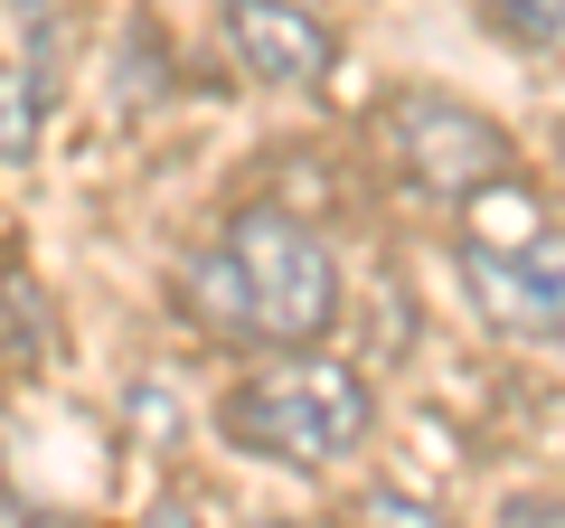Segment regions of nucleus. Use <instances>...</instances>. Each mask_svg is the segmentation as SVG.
<instances>
[{"label": "nucleus", "instance_id": "obj_5", "mask_svg": "<svg viewBox=\"0 0 565 528\" xmlns=\"http://www.w3.org/2000/svg\"><path fill=\"white\" fill-rule=\"evenodd\" d=\"M57 104V10L47 0H0V161L20 170Z\"/></svg>", "mask_w": 565, "mask_h": 528}, {"label": "nucleus", "instance_id": "obj_11", "mask_svg": "<svg viewBox=\"0 0 565 528\" xmlns=\"http://www.w3.org/2000/svg\"><path fill=\"white\" fill-rule=\"evenodd\" d=\"M141 528H199V509H189V500H161V509H151Z\"/></svg>", "mask_w": 565, "mask_h": 528}, {"label": "nucleus", "instance_id": "obj_13", "mask_svg": "<svg viewBox=\"0 0 565 528\" xmlns=\"http://www.w3.org/2000/svg\"><path fill=\"white\" fill-rule=\"evenodd\" d=\"M556 151H565V123H556Z\"/></svg>", "mask_w": 565, "mask_h": 528}, {"label": "nucleus", "instance_id": "obj_6", "mask_svg": "<svg viewBox=\"0 0 565 528\" xmlns=\"http://www.w3.org/2000/svg\"><path fill=\"white\" fill-rule=\"evenodd\" d=\"M226 47L255 85H321L340 66L330 20L302 10V0H226Z\"/></svg>", "mask_w": 565, "mask_h": 528}, {"label": "nucleus", "instance_id": "obj_10", "mask_svg": "<svg viewBox=\"0 0 565 528\" xmlns=\"http://www.w3.org/2000/svg\"><path fill=\"white\" fill-rule=\"evenodd\" d=\"M500 528H565V500L556 490H519V500L500 509Z\"/></svg>", "mask_w": 565, "mask_h": 528}, {"label": "nucleus", "instance_id": "obj_12", "mask_svg": "<svg viewBox=\"0 0 565 528\" xmlns=\"http://www.w3.org/2000/svg\"><path fill=\"white\" fill-rule=\"evenodd\" d=\"M264 528H292V519H264Z\"/></svg>", "mask_w": 565, "mask_h": 528}, {"label": "nucleus", "instance_id": "obj_4", "mask_svg": "<svg viewBox=\"0 0 565 528\" xmlns=\"http://www.w3.org/2000/svg\"><path fill=\"white\" fill-rule=\"evenodd\" d=\"M377 133H386V151H396V170L424 199H444V208H471L481 189L519 180L500 123H490L481 104H462V95H434V85H396V95L377 104Z\"/></svg>", "mask_w": 565, "mask_h": 528}, {"label": "nucleus", "instance_id": "obj_7", "mask_svg": "<svg viewBox=\"0 0 565 528\" xmlns=\"http://www.w3.org/2000/svg\"><path fill=\"white\" fill-rule=\"evenodd\" d=\"M481 20L509 47H527V57H556L565 47V0H481Z\"/></svg>", "mask_w": 565, "mask_h": 528}, {"label": "nucleus", "instance_id": "obj_9", "mask_svg": "<svg viewBox=\"0 0 565 528\" xmlns=\"http://www.w3.org/2000/svg\"><path fill=\"white\" fill-rule=\"evenodd\" d=\"M367 528H452V519L424 509V500H405V490H377V500H367Z\"/></svg>", "mask_w": 565, "mask_h": 528}, {"label": "nucleus", "instance_id": "obj_8", "mask_svg": "<svg viewBox=\"0 0 565 528\" xmlns=\"http://www.w3.org/2000/svg\"><path fill=\"white\" fill-rule=\"evenodd\" d=\"M39 359H47V311H39V284H29L20 264H10V368L29 378Z\"/></svg>", "mask_w": 565, "mask_h": 528}, {"label": "nucleus", "instance_id": "obj_3", "mask_svg": "<svg viewBox=\"0 0 565 528\" xmlns=\"http://www.w3.org/2000/svg\"><path fill=\"white\" fill-rule=\"evenodd\" d=\"M367 378L349 359H321V349H274L255 378L226 387V444L255 453V463H292V472H321L340 453L367 444Z\"/></svg>", "mask_w": 565, "mask_h": 528}, {"label": "nucleus", "instance_id": "obj_1", "mask_svg": "<svg viewBox=\"0 0 565 528\" xmlns=\"http://www.w3.org/2000/svg\"><path fill=\"white\" fill-rule=\"evenodd\" d=\"M189 303H199V321L255 349H311L340 321V264L292 208H245L226 245L189 274Z\"/></svg>", "mask_w": 565, "mask_h": 528}, {"label": "nucleus", "instance_id": "obj_2", "mask_svg": "<svg viewBox=\"0 0 565 528\" xmlns=\"http://www.w3.org/2000/svg\"><path fill=\"white\" fill-rule=\"evenodd\" d=\"M452 264H462V293L490 330H509V340H565V226L546 218V199L527 180H500L462 208Z\"/></svg>", "mask_w": 565, "mask_h": 528}]
</instances>
